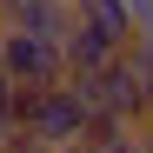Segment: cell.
I'll list each match as a JSON object with an SVG mask.
<instances>
[{
  "label": "cell",
  "mask_w": 153,
  "mask_h": 153,
  "mask_svg": "<svg viewBox=\"0 0 153 153\" xmlns=\"http://www.w3.org/2000/svg\"><path fill=\"white\" fill-rule=\"evenodd\" d=\"M13 133L40 140L47 153H67L87 140V100L73 80H53V87H20V126Z\"/></svg>",
  "instance_id": "cell-1"
},
{
  "label": "cell",
  "mask_w": 153,
  "mask_h": 153,
  "mask_svg": "<svg viewBox=\"0 0 153 153\" xmlns=\"http://www.w3.org/2000/svg\"><path fill=\"white\" fill-rule=\"evenodd\" d=\"M73 20H80V27H93L113 53H126V47H133V7H126V0H73Z\"/></svg>",
  "instance_id": "cell-4"
},
{
  "label": "cell",
  "mask_w": 153,
  "mask_h": 153,
  "mask_svg": "<svg viewBox=\"0 0 153 153\" xmlns=\"http://www.w3.org/2000/svg\"><path fill=\"white\" fill-rule=\"evenodd\" d=\"M0 73L13 87H53V80H67V53H60V40H33L20 27H0Z\"/></svg>",
  "instance_id": "cell-2"
},
{
  "label": "cell",
  "mask_w": 153,
  "mask_h": 153,
  "mask_svg": "<svg viewBox=\"0 0 153 153\" xmlns=\"http://www.w3.org/2000/svg\"><path fill=\"white\" fill-rule=\"evenodd\" d=\"M0 27H20L33 40H67L73 33V0H7Z\"/></svg>",
  "instance_id": "cell-3"
},
{
  "label": "cell",
  "mask_w": 153,
  "mask_h": 153,
  "mask_svg": "<svg viewBox=\"0 0 153 153\" xmlns=\"http://www.w3.org/2000/svg\"><path fill=\"white\" fill-rule=\"evenodd\" d=\"M0 13H7V0H0Z\"/></svg>",
  "instance_id": "cell-8"
},
{
  "label": "cell",
  "mask_w": 153,
  "mask_h": 153,
  "mask_svg": "<svg viewBox=\"0 0 153 153\" xmlns=\"http://www.w3.org/2000/svg\"><path fill=\"white\" fill-rule=\"evenodd\" d=\"M0 140H7V126H0Z\"/></svg>",
  "instance_id": "cell-9"
},
{
  "label": "cell",
  "mask_w": 153,
  "mask_h": 153,
  "mask_svg": "<svg viewBox=\"0 0 153 153\" xmlns=\"http://www.w3.org/2000/svg\"><path fill=\"white\" fill-rule=\"evenodd\" d=\"M126 7H133V33H146L153 27V0H126Z\"/></svg>",
  "instance_id": "cell-7"
},
{
  "label": "cell",
  "mask_w": 153,
  "mask_h": 153,
  "mask_svg": "<svg viewBox=\"0 0 153 153\" xmlns=\"http://www.w3.org/2000/svg\"><path fill=\"white\" fill-rule=\"evenodd\" d=\"M0 153H47L40 140H27V133H7V140H0Z\"/></svg>",
  "instance_id": "cell-6"
},
{
  "label": "cell",
  "mask_w": 153,
  "mask_h": 153,
  "mask_svg": "<svg viewBox=\"0 0 153 153\" xmlns=\"http://www.w3.org/2000/svg\"><path fill=\"white\" fill-rule=\"evenodd\" d=\"M60 53H67V73H100V67L113 60V47L100 40L93 27H80V20H73V33L60 40Z\"/></svg>",
  "instance_id": "cell-5"
}]
</instances>
